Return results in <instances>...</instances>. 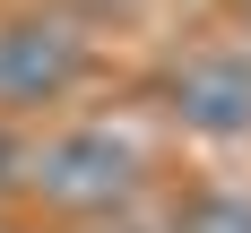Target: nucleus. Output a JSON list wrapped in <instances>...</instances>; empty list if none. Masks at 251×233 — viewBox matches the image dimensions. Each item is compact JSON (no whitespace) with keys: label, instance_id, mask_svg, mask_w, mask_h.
I'll return each instance as SVG.
<instances>
[{"label":"nucleus","instance_id":"f257e3e1","mask_svg":"<svg viewBox=\"0 0 251 233\" xmlns=\"http://www.w3.org/2000/svg\"><path fill=\"white\" fill-rule=\"evenodd\" d=\"M18 190L70 225H96V216H122L139 190H148V147L113 121H61L35 129L18 147Z\"/></svg>","mask_w":251,"mask_h":233},{"label":"nucleus","instance_id":"f03ea898","mask_svg":"<svg viewBox=\"0 0 251 233\" xmlns=\"http://www.w3.org/2000/svg\"><path fill=\"white\" fill-rule=\"evenodd\" d=\"M87 69H96V43L70 9H9L0 18V121L61 112L87 86Z\"/></svg>","mask_w":251,"mask_h":233},{"label":"nucleus","instance_id":"423d86ee","mask_svg":"<svg viewBox=\"0 0 251 233\" xmlns=\"http://www.w3.org/2000/svg\"><path fill=\"white\" fill-rule=\"evenodd\" d=\"M234 9H243V18H251V0H234Z\"/></svg>","mask_w":251,"mask_h":233},{"label":"nucleus","instance_id":"39448f33","mask_svg":"<svg viewBox=\"0 0 251 233\" xmlns=\"http://www.w3.org/2000/svg\"><path fill=\"white\" fill-rule=\"evenodd\" d=\"M87 233H165V225H139V216H130V207H122V216H96V225H87Z\"/></svg>","mask_w":251,"mask_h":233},{"label":"nucleus","instance_id":"20e7f679","mask_svg":"<svg viewBox=\"0 0 251 233\" xmlns=\"http://www.w3.org/2000/svg\"><path fill=\"white\" fill-rule=\"evenodd\" d=\"M165 233H251V190H191Z\"/></svg>","mask_w":251,"mask_h":233},{"label":"nucleus","instance_id":"7ed1b4c3","mask_svg":"<svg viewBox=\"0 0 251 233\" xmlns=\"http://www.w3.org/2000/svg\"><path fill=\"white\" fill-rule=\"evenodd\" d=\"M165 121L191 138H251V43H191L165 69Z\"/></svg>","mask_w":251,"mask_h":233}]
</instances>
